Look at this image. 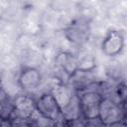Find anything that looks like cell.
Instances as JSON below:
<instances>
[{"label": "cell", "mask_w": 127, "mask_h": 127, "mask_svg": "<svg viewBox=\"0 0 127 127\" xmlns=\"http://www.w3.org/2000/svg\"><path fill=\"white\" fill-rule=\"evenodd\" d=\"M97 83L95 76L90 69H76L69 77L67 84L76 92H81L86 90Z\"/></svg>", "instance_id": "cell-5"}, {"label": "cell", "mask_w": 127, "mask_h": 127, "mask_svg": "<svg viewBox=\"0 0 127 127\" xmlns=\"http://www.w3.org/2000/svg\"><path fill=\"white\" fill-rule=\"evenodd\" d=\"M62 117L64 121H69L77 118H83L80 110V103L77 93H74L70 100L61 109Z\"/></svg>", "instance_id": "cell-10"}, {"label": "cell", "mask_w": 127, "mask_h": 127, "mask_svg": "<svg viewBox=\"0 0 127 127\" xmlns=\"http://www.w3.org/2000/svg\"><path fill=\"white\" fill-rule=\"evenodd\" d=\"M2 127H10L9 121H8V120H4V121H3V124H2Z\"/></svg>", "instance_id": "cell-17"}, {"label": "cell", "mask_w": 127, "mask_h": 127, "mask_svg": "<svg viewBox=\"0 0 127 127\" xmlns=\"http://www.w3.org/2000/svg\"><path fill=\"white\" fill-rule=\"evenodd\" d=\"M105 127H126V124H125V121H122V122H117L111 125H106Z\"/></svg>", "instance_id": "cell-16"}, {"label": "cell", "mask_w": 127, "mask_h": 127, "mask_svg": "<svg viewBox=\"0 0 127 127\" xmlns=\"http://www.w3.org/2000/svg\"><path fill=\"white\" fill-rule=\"evenodd\" d=\"M50 92L53 94L54 98L56 99V101L59 104V106H60L61 109L70 100V98L73 96V94L76 93L67 84V82L66 83L59 82V83L55 84Z\"/></svg>", "instance_id": "cell-9"}, {"label": "cell", "mask_w": 127, "mask_h": 127, "mask_svg": "<svg viewBox=\"0 0 127 127\" xmlns=\"http://www.w3.org/2000/svg\"><path fill=\"white\" fill-rule=\"evenodd\" d=\"M10 127H36L35 122L31 118L11 115L8 118Z\"/></svg>", "instance_id": "cell-13"}, {"label": "cell", "mask_w": 127, "mask_h": 127, "mask_svg": "<svg viewBox=\"0 0 127 127\" xmlns=\"http://www.w3.org/2000/svg\"><path fill=\"white\" fill-rule=\"evenodd\" d=\"M97 85L98 82L94 86L77 93L80 103L81 115L84 119L97 117L99 114V106L102 97L97 92Z\"/></svg>", "instance_id": "cell-1"}, {"label": "cell", "mask_w": 127, "mask_h": 127, "mask_svg": "<svg viewBox=\"0 0 127 127\" xmlns=\"http://www.w3.org/2000/svg\"><path fill=\"white\" fill-rule=\"evenodd\" d=\"M42 82L41 72L34 67L25 68L19 76V84L25 90H34L40 87Z\"/></svg>", "instance_id": "cell-7"}, {"label": "cell", "mask_w": 127, "mask_h": 127, "mask_svg": "<svg viewBox=\"0 0 127 127\" xmlns=\"http://www.w3.org/2000/svg\"><path fill=\"white\" fill-rule=\"evenodd\" d=\"M32 119L34 120L36 127H63V124L64 122L63 118L56 121V120L47 118L45 116H42L38 113V111L34 114Z\"/></svg>", "instance_id": "cell-12"}, {"label": "cell", "mask_w": 127, "mask_h": 127, "mask_svg": "<svg viewBox=\"0 0 127 127\" xmlns=\"http://www.w3.org/2000/svg\"><path fill=\"white\" fill-rule=\"evenodd\" d=\"M84 123H85V127H105L106 126L98 116L84 119Z\"/></svg>", "instance_id": "cell-14"}, {"label": "cell", "mask_w": 127, "mask_h": 127, "mask_svg": "<svg viewBox=\"0 0 127 127\" xmlns=\"http://www.w3.org/2000/svg\"><path fill=\"white\" fill-rule=\"evenodd\" d=\"M36 109L40 115L47 118L56 121L63 118L61 108L51 92H44L38 97L36 100Z\"/></svg>", "instance_id": "cell-3"}, {"label": "cell", "mask_w": 127, "mask_h": 127, "mask_svg": "<svg viewBox=\"0 0 127 127\" xmlns=\"http://www.w3.org/2000/svg\"><path fill=\"white\" fill-rule=\"evenodd\" d=\"M55 63H56L57 67L62 72H64V74H66L68 77L76 69H78V66H79L78 60L73 55H71L70 53H67V52H62V53H60L56 57Z\"/></svg>", "instance_id": "cell-8"}, {"label": "cell", "mask_w": 127, "mask_h": 127, "mask_svg": "<svg viewBox=\"0 0 127 127\" xmlns=\"http://www.w3.org/2000/svg\"><path fill=\"white\" fill-rule=\"evenodd\" d=\"M66 38L75 45H83L90 36V26L87 20L81 18L72 22L65 30Z\"/></svg>", "instance_id": "cell-4"}, {"label": "cell", "mask_w": 127, "mask_h": 127, "mask_svg": "<svg viewBox=\"0 0 127 127\" xmlns=\"http://www.w3.org/2000/svg\"><path fill=\"white\" fill-rule=\"evenodd\" d=\"M123 38L118 32H110L102 43V50L109 56L116 55L122 49Z\"/></svg>", "instance_id": "cell-11"}, {"label": "cell", "mask_w": 127, "mask_h": 127, "mask_svg": "<svg viewBox=\"0 0 127 127\" xmlns=\"http://www.w3.org/2000/svg\"><path fill=\"white\" fill-rule=\"evenodd\" d=\"M98 117L105 125H111L117 122L125 121L124 104L111 99L103 98L100 102Z\"/></svg>", "instance_id": "cell-2"}, {"label": "cell", "mask_w": 127, "mask_h": 127, "mask_svg": "<svg viewBox=\"0 0 127 127\" xmlns=\"http://www.w3.org/2000/svg\"><path fill=\"white\" fill-rule=\"evenodd\" d=\"M63 127H85L84 118H77L69 121H64Z\"/></svg>", "instance_id": "cell-15"}, {"label": "cell", "mask_w": 127, "mask_h": 127, "mask_svg": "<svg viewBox=\"0 0 127 127\" xmlns=\"http://www.w3.org/2000/svg\"><path fill=\"white\" fill-rule=\"evenodd\" d=\"M3 121H4V119H2V118L0 117V127H2V124H3Z\"/></svg>", "instance_id": "cell-18"}, {"label": "cell", "mask_w": 127, "mask_h": 127, "mask_svg": "<svg viewBox=\"0 0 127 127\" xmlns=\"http://www.w3.org/2000/svg\"><path fill=\"white\" fill-rule=\"evenodd\" d=\"M13 111L11 115L31 118L37 112L36 100L29 95H18L13 100ZM10 115V116H11Z\"/></svg>", "instance_id": "cell-6"}, {"label": "cell", "mask_w": 127, "mask_h": 127, "mask_svg": "<svg viewBox=\"0 0 127 127\" xmlns=\"http://www.w3.org/2000/svg\"><path fill=\"white\" fill-rule=\"evenodd\" d=\"M2 88V80H1V78H0V89Z\"/></svg>", "instance_id": "cell-19"}]
</instances>
